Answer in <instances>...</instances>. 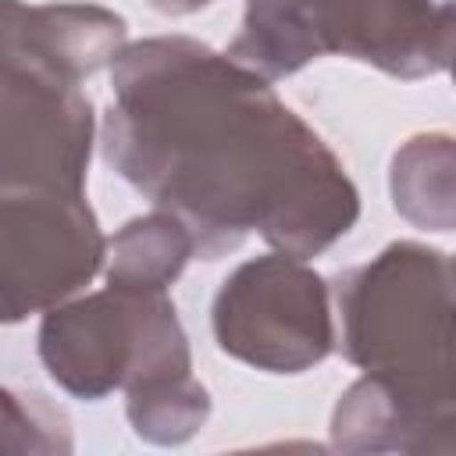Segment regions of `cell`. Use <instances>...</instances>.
Here are the masks:
<instances>
[{
    "mask_svg": "<svg viewBox=\"0 0 456 456\" xmlns=\"http://www.w3.org/2000/svg\"><path fill=\"white\" fill-rule=\"evenodd\" d=\"M107 164L185 221L217 260L260 232L289 256H317L360 217V192L328 142L235 57L189 39L125 43L110 64Z\"/></svg>",
    "mask_w": 456,
    "mask_h": 456,
    "instance_id": "6da1fadb",
    "label": "cell"
},
{
    "mask_svg": "<svg viewBox=\"0 0 456 456\" xmlns=\"http://www.w3.org/2000/svg\"><path fill=\"white\" fill-rule=\"evenodd\" d=\"M452 260L420 242H392L335 285L342 353L420 410L456 420Z\"/></svg>",
    "mask_w": 456,
    "mask_h": 456,
    "instance_id": "7a4b0ae2",
    "label": "cell"
},
{
    "mask_svg": "<svg viewBox=\"0 0 456 456\" xmlns=\"http://www.w3.org/2000/svg\"><path fill=\"white\" fill-rule=\"evenodd\" d=\"M93 132L89 96L43 43L36 4L0 0V196H78Z\"/></svg>",
    "mask_w": 456,
    "mask_h": 456,
    "instance_id": "3957f363",
    "label": "cell"
},
{
    "mask_svg": "<svg viewBox=\"0 0 456 456\" xmlns=\"http://www.w3.org/2000/svg\"><path fill=\"white\" fill-rule=\"evenodd\" d=\"M39 360L50 378L78 399H103L114 388L128 392L192 374L189 338L167 292L121 285L46 310Z\"/></svg>",
    "mask_w": 456,
    "mask_h": 456,
    "instance_id": "277c9868",
    "label": "cell"
},
{
    "mask_svg": "<svg viewBox=\"0 0 456 456\" xmlns=\"http://www.w3.org/2000/svg\"><path fill=\"white\" fill-rule=\"evenodd\" d=\"M217 349L267 374H299L335 349L328 281L289 253L239 264L210 306Z\"/></svg>",
    "mask_w": 456,
    "mask_h": 456,
    "instance_id": "5b68a950",
    "label": "cell"
},
{
    "mask_svg": "<svg viewBox=\"0 0 456 456\" xmlns=\"http://www.w3.org/2000/svg\"><path fill=\"white\" fill-rule=\"evenodd\" d=\"M103 253L107 239L82 192L0 196V324L71 299L100 274Z\"/></svg>",
    "mask_w": 456,
    "mask_h": 456,
    "instance_id": "8992f818",
    "label": "cell"
},
{
    "mask_svg": "<svg viewBox=\"0 0 456 456\" xmlns=\"http://www.w3.org/2000/svg\"><path fill=\"white\" fill-rule=\"evenodd\" d=\"M310 36L317 57L342 53L395 78H424L449 68V0H314Z\"/></svg>",
    "mask_w": 456,
    "mask_h": 456,
    "instance_id": "52a82bcc",
    "label": "cell"
},
{
    "mask_svg": "<svg viewBox=\"0 0 456 456\" xmlns=\"http://www.w3.org/2000/svg\"><path fill=\"white\" fill-rule=\"evenodd\" d=\"M452 424L378 374H363L331 413V445L342 452H452Z\"/></svg>",
    "mask_w": 456,
    "mask_h": 456,
    "instance_id": "ba28073f",
    "label": "cell"
},
{
    "mask_svg": "<svg viewBox=\"0 0 456 456\" xmlns=\"http://www.w3.org/2000/svg\"><path fill=\"white\" fill-rule=\"evenodd\" d=\"M196 256L192 232L167 210L132 217L107 239V285L164 292Z\"/></svg>",
    "mask_w": 456,
    "mask_h": 456,
    "instance_id": "9c48e42d",
    "label": "cell"
},
{
    "mask_svg": "<svg viewBox=\"0 0 456 456\" xmlns=\"http://www.w3.org/2000/svg\"><path fill=\"white\" fill-rule=\"evenodd\" d=\"M310 7L314 0H246L239 36L224 53L253 68L267 82L296 75L299 68L317 61Z\"/></svg>",
    "mask_w": 456,
    "mask_h": 456,
    "instance_id": "30bf717a",
    "label": "cell"
},
{
    "mask_svg": "<svg viewBox=\"0 0 456 456\" xmlns=\"http://www.w3.org/2000/svg\"><path fill=\"white\" fill-rule=\"evenodd\" d=\"M452 139L445 132L413 135L392 157V203L417 228H452Z\"/></svg>",
    "mask_w": 456,
    "mask_h": 456,
    "instance_id": "8fae6325",
    "label": "cell"
},
{
    "mask_svg": "<svg viewBox=\"0 0 456 456\" xmlns=\"http://www.w3.org/2000/svg\"><path fill=\"white\" fill-rule=\"evenodd\" d=\"M125 413L139 438L153 445H182L189 442L210 417V395L192 378H167L153 385H139L125 392Z\"/></svg>",
    "mask_w": 456,
    "mask_h": 456,
    "instance_id": "7c38bea8",
    "label": "cell"
},
{
    "mask_svg": "<svg viewBox=\"0 0 456 456\" xmlns=\"http://www.w3.org/2000/svg\"><path fill=\"white\" fill-rule=\"evenodd\" d=\"M0 452H71L68 420L43 395L0 385Z\"/></svg>",
    "mask_w": 456,
    "mask_h": 456,
    "instance_id": "4fadbf2b",
    "label": "cell"
},
{
    "mask_svg": "<svg viewBox=\"0 0 456 456\" xmlns=\"http://www.w3.org/2000/svg\"><path fill=\"white\" fill-rule=\"evenodd\" d=\"M210 4L214 0H150V7L160 11V14H196V11L210 7Z\"/></svg>",
    "mask_w": 456,
    "mask_h": 456,
    "instance_id": "5bb4252c",
    "label": "cell"
}]
</instances>
